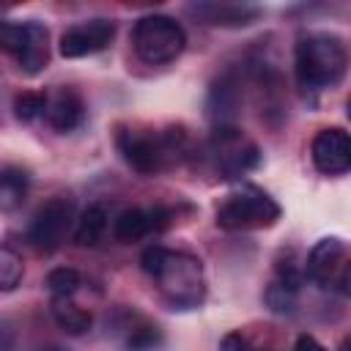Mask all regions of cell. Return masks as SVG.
I'll list each match as a JSON object with an SVG mask.
<instances>
[{
	"instance_id": "cell-1",
	"label": "cell",
	"mask_w": 351,
	"mask_h": 351,
	"mask_svg": "<svg viewBox=\"0 0 351 351\" xmlns=\"http://www.w3.org/2000/svg\"><path fill=\"white\" fill-rule=\"evenodd\" d=\"M143 271L154 280L159 296L173 310H195L206 299V274L203 263L184 252L154 244L143 252Z\"/></svg>"
},
{
	"instance_id": "cell-2",
	"label": "cell",
	"mask_w": 351,
	"mask_h": 351,
	"mask_svg": "<svg viewBox=\"0 0 351 351\" xmlns=\"http://www.w3.org/2000/svg\"><path fill=\"white\" fill-rule=\"evenodd\" d=\"M296 85L304 96H318L343 82L348 71L346 41L329 30H307L293 47Z\"/></svg>"
},
{
	"instance_id": "cell-3",
	"label": "cell",
	"mask_w": 351,
	"mask_h": 351,
	"mask_svg": "<svg viewBox=\"0 0 351 351\" xmlns=\"http://www.w3.org/2000/svg\"><path fill=\"white\" fill-rule=\"evenodd\" d=\"M118 151L140 176H159L178 167L189 156V137L184 126L165 129H121Z\"/></svg>"
},
{
	"instance_id": "cell-4",
	"label": "cell",
	"mask_w": 351,
	"mask_h": 351,
	"mask_svg": "<svg viewBox=\"0 0 351 351\" xmlns=\"http://www.w3.org/2000/svg\"><path fill=\"white\" fill-rule=\"evenodd\" d=\"M280 203L255 184H244L225 195L217 206V225L222 230H261L280 219Z\"/></svg>"
},
{
	"instance_id": "cell-5",
	"label": "cell",
	"mask_w": 351,
	"mask_h": 351,
	"mask_svg": "<svg viewBox=\"0 0 351 351\" xmlns=\"http://www.w3.org/2000/svg\"><path fill=\"white\" fill-rule=\"evenodd\" d=\"M203 156L222 181H236L261 165V148L236 126H217Z\"/></svg>"
},
{
	"instance_id": "cell-6",
	"label": "cell",
	"mask_w": 351,
	"mask_h": 351,
	"mask_svg": "<svg viewBox=\"0 0 351 351\" xmlns=\"http://www.w3.org/2000/svg\"><path fill=\"white\" fill-rule=\"evenodd\" d=\"M132 47L134 55L148 63V66H165L173 63L184 47H186V33L184 27L165 14H148L134 22L132 30Z\"/></svg>"
},
{
	"instance_id": "cell-7",
	"label": "cell",
	"mask_w": 351,
	"mask_h": 351,
	"mask_svg": "<svg viewBox=\"0 0 351 351\" xmlns=\"http://www.w3.org/2000/svg\"><path fill=\"white\" fill-rule=\"evenodd\" d=\"M0 44L27 77L41 74L49 63V30L38 19H3Z\"/></svg>"
},
{
	"instance_id": "cell-8",
	"label": "cell",
	"mask_w": 351,
	"mask_h": 351,
	"mask_svg": "<svg viewBox=\"0 0 351 351\" xmlns=\"http://www.w3.org/2000/svg\"><path fill=\"white\" fill-rule=\"evenodd\" d=\"M71 222H77L74 219V200L66 195H55L36 208V214L27 225V244L36 252L49 255L63 244Z\"/></svg>"
},
{
	"instance_id": "cell-9",
	"label": "cell",
	"mask_w": 351,
	"mask_h": 351,
	"mask_svg": "<svg viewBox=\"0 0 351 351\" xmlns=\"http://www.w3.org/2000/svg\"><path fill=\"white\" fill-rule=\"evenodd\" d=\"M115 38V22L112 19H104V16H96V19H85V22H77L71 27L63 30L60 36V55L74 60V58H88V55H96L101 49L110 47V41Z\"/></svg>"
},
{
	"instance_id": "cell-10",
	"label": "cell",
	"mask_w": 351,
	"mask_h": 351,
	"mask_svg": "<svg viewBox=\"0 0 351 351\" xmlns=\"http://www.w3.org/2000/svg\"><path fill=\"white\" fill-rule=\"evenodd\" d=\"M313 167L324 176H343L351 170V132L340 126L318 129L310 143Z\"/></svg>"
},
{
	"instance_id": "cell-11",
	"label": "cell",
	"mask_w": 351,
	"mask_h": 351,
	"mask_svg": "<svg viewBox=\"0 0 351 351\" xmlns=\"http://www.w3.org/2000/svg\"><path fill=\"white\" fill-rule=\"evenodd\" d=\"M176 222V211L165 208V206H154V208H123L115 219H112V236L121 244H134L145 236L162 233Z\"/></svg>"
},
{
	"instance_id": "cell-12",
	"label": "cell",
	"mask_w": 351,
	"mask_h": 351,
	"mask_svg": "<svg viewBox=\"0 0 351 351\" xmlns=\"http://www.w3.org/2000/svg\"><path fill=\"white\" fill-rule=\"evenodd\" d=\"M340 261H343V241L337 236H324L310 250L304 261V274L318 288H329L332 282H337V274L343 269Z\"/></svg>"
},
{
	"instance_id": "cell-13",
	"label": "cell",
	"mask_w": 351,
	"mask_h": 351,
	"mask_svg": "<svg viewBox=\"0 0 351 351\" xmlns=\"http://www.w3.org/2000/svg\"><path fill=\"white\" fill-rule=\"evenodd\" d=\"M189 14L211 27H247L263 11L250 3H195L189 5Z\"/></svg>"
},
{
	"instance_id": "cell-14",
	"label": "cell",
	"mask_w": 351,
	"mask_h": 351,
	"mask_svg": "<svg viewBox=\"0 0 351 351\" xmlns=\"http://www.w3.org/2000/svg\"><path fill=\"white\" fill-rule=\"evenodd\" d=\"M208 115L217 126H233L230 121L236 118L239 107H241V82L233 71H225L208 90Z\"/></svg>"
},
{
	"instance_id": "cell-15",
	"label": "cell",
	"mask_w": 351,
	"mask_h": 351,
	"mask_svg": "<svg viewBox=\"0 0 351 351\" xmlns=\"http://www.w3.org/2000/svg\"><path fill=\"white\" fill-rule=\"evenodd\" d=\"M47 123L66 134V132H74L82 118H85V104H82V96L74 90V88H58L49 99H47V112H44Z\"/></svg>"
},
{
	"instance_id": "cell-16",
	"label": "cell",
	"mask_w": 351,
	"mask_h": 351,
	"mask_svg": "<svg viewBox=\"0 0 351 351\" xmlns=\"http://www.w3.org/2000/svg\"><path fill=\"white\" fill-rule=\"evenodd\" d=\"M118 340L123 351H156L162 346V332L156 324L145 321L137 313H121V321L115 324Z\"/></svg>"
},
{
	"instance_id": "cell-17",
	"label": "cell",
	"mask_w": 351,
	"mask_h": 351,
	"mask_svg": "<svg viewBox=\"0 0 351 351\" xmlns=\"http://www.w3.org/2000/svg\"><path fill=\"white\" fill-rule=\"evenodd\" d=\"M110 228V217L104 206H88L74 222V244L77 247H99Z\"/></svg>"
},
{
	"instance_id": "cell-18",
	"label": "cell",
	"mask_w": 351,
	"mask_h": 351,
	"mask_svg": "<svg viewBox=\"0 0 351 351\" xmlns=\"http://www.w3.org/2000/svg\"><path fill=\"white\" fill-rule=\"evenodd\" d=\"M49 310H52L55 324L69 335H85L90 329V324H93V315L88 310H82L74 302V296H52V307Z\"/></svg>"
},
{
	"instance_id": "cell-19",
	"label": "cell",
	"mask_w": 351,
	"mask_h": 351,
	"mask_svg": "<svg viewBox=\"0 0 351 351\" xmlns=\"http://www.w3.org/2000/svg\"><path fill=\"white\" fill-rule=\"evenodd\" d=\"M27 189H30V176L16 165H5L0 173V208L14 211L25 200Z\"/></svg>"
},
{
	"instance_id": "cell-20",
	"label": "cell",
	"mask_w": 351,
	"mask_h": 351,
	"mask_svg": "<svg viewBox=\"0 0 351 351\" xmlns=\"http://www.w3.org/2000/svg\"><path fill=\"white\" fill-rule=\"evenodd\" d=\"M25 266H22V255L16 250H11L8 244H3L0 250V291H14L22 282Z\"/></svg>"
},
{
	"instance_id": "cell-21",
	"label": "cell",
	"mask_w": 351,
	"mask_h": 351,
	"mask_svg": "<svg viewBox=\"0 0 351 351\" xmlns=\"http://www.w3.org/2000/svg\"><path fill=\"white\" fill-rule=\"evenodd\" d=\"M80 285H82V274L71 266H60L47 274V288L52 296H74Z\"/></svg>"
},
{
	"instance_id": "cell-22",
	"label": "cell",
	"mask_w": 351,
	"mask_h": 351,
	"mask_svg": "<svg viewBox=\"0 0 351 351\" xmlns=\"http://www.w3.org/2000/svg\"><path fill=\"white\" fill-rule=\"evenodd\" d=\"M47 93H38V90H22L14 96V115L19 121H36L38 115L47 112Z\"/></svg>"
},
{
	"instance_id": "cell-23",
	"label": "cell",
	"mask_w": 351,
	"mask_h": 351,
	"mask_svg": "<svg viewBox=\"0 0 351 351\" xmlns=\"http://www.w3.org/2000/svg\"><path fill=\"white\" fill-rule=\"evenodd\" d=\"M219 351H261L258 346H252V340L241 332H228L219 340Z\"/></svg>"
},
{
	"instance_id": "cell-24",
	"label": "cell",
	"mask_w": 351,
	"mask_h": 351,
	"mask_svg": "<svg viewBox=\"0 0 351 351\" xmlns=\"http://www.w3.org/2000/svg\"><path fill=\"white\" fill-rule=\"evenodd\" d=\"M293 351H326L313 335H302L296 343H293Z\"/></svg>"
},
{
	"instance_id": "cell-25",
	"label": "cell",
	"mask_w": 351,
	"mask_h": 351,
	"mask_svg": "<svg viewBox=\"0 0 351 351\" xmlns=\"http://www.w3.org/2000/svg\"><path fill=\"white\" fill-rule=\"evenodd\" d=\"M337 288H340L343 296H351V261L340 269V274H337Z\"/></svg>"
},
{
	"instance_id": "cell-26",
	"label": "cell",
	"mask_w": 351,
	"mask_h": 351,
	"mask_svg": "<svg viewBox=\"0 0 351 351\" xmlns=\"http://www.w3.org/2000/svg\"><path fill=\"white\" fill-rule=\"evenodd\" d=\"M337 351H351V332L346 335V340L340 343V348H337Z\"/></svg>"
},
{
	"instance_id": "cell-27",
	"label": "cell",
	"mask_w": 351,
	"mask_h": 351,
	"mask_svg": "<svg viewBox=\"0 0 351 351\" xmlns=\"http://www.w3.org/2000/svg\"><path fill=\"white\" fill-rule=\"evenodd\" d=\"M38 351H69V348H60V346H41Z\"/></svg>"
},
{
	"instance_id": "cell-28",
	"label": "cell",
	"mask_w": 351,
	"mask_h": 351,
	"mask_svg": "<svg viewBox=\"0 0 351 351\" xmlns=\"http://www.w3.org/2000/svg\"><path fill=\"white\" fill-rule=\"evenodd\" d=\"M346 112H348V118H351V99H348V104H346Z\"/></svg>"
}]
</instances>
